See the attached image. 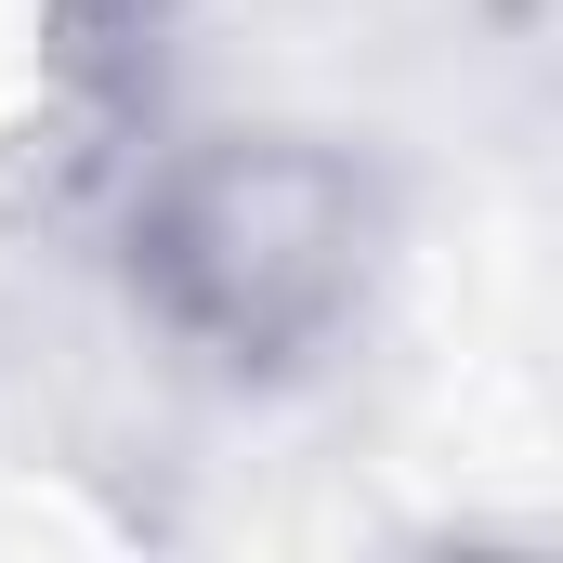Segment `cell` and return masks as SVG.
Returning a JSON list of instances; mask_svg holds the SVG:
<instances>
[{
    "label": "cell",
    "instance_id": "obj_1",
    "mask_svg": "<svg viewBox=\"0 0 563 563\" xmlns=\"http://www.w3.org/2000/svg\"><path fill=\"white\" fill-rule=\"evenodd\" d=\"M380 170L314 132H197L132 170V301L223 380L314 367L380 288Z\"/></svg>",
    "mask_w": 563,
    "mask_h": 563
}]
</instances>
